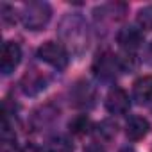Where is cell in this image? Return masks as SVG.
<instances>
[{
	"instance_id": "cell-1",
	"label": "cell",
	"mask_w": 152,
	"mask_h": 152,
	"mask_svg": "<svg viewBox=\"0 0 152 152\" xmlns=\"http://www.w3.org/2000/svg\"><path fill=\"white\" fill-rule=\"evenodd\" d=\"M52 16V9L47 2H31L23 7L22 22L29 31H41Z\"/></svg>"
},
{
	"instance_id": "cell-2",
	"label": "cell",
	"mask_w": 152,
	"mask_h": 152,
	"mask_svg": "<svg viewBox=\"0 0 152 152\" xmlns=\"http://www.w3.org/2000/svg\"><path fill=\"white\" fill-rule=\"evenodd\" d=\"M120 72H124L120 64V57L111 52H102L93 61V73L100 81H113Z\"/></svg>"
},
{
	"instance_id": "cell-3",
	"label": "cell",
	"mask_w": 152,
	"mask_h": 152,
	"mask_svg": "<svg viewBox=\"0 0 152 152\" xmlns=\"http://www.w3.org/2000/svg\"><path fill=\"white\" fill-rule=\"evenodd\" d=\"M38 57L57 70H64L68 66V61H70L64 45H61L57 41H45L38 48Z\"/></svg>"
},
{
	"instance_id": "cell-4",
	"label": "cell",
	"mask_w": 152,
	"mask_h": 152,
	"mask_svg": "<svg viewBox=\"0 0 152 152\" xmlns=\"http://www.w3.org/2000/svg\"><path fill=\"white\" fill-rule=\"evenodd\" d=\"M22 61V48L16 41H6L2 47V56H0V70L4 75H9L15 72V68Z\"/></svg>"
},
{
	"instance_id": "cell-5",
	"label": "cell",
	"mask_w": 152,
	"mask_h": 152,
	"mask_svg": "<svg viewBox=\"0 0 152 152\" xmlns=\"http://www.w3.org/2000/svg\"><path fill=\"white\" fill-rule=\"evenodd\" d=\"M129 106H131V100H129V95L125 90H122L118 86L109 90V93L106 97V109L111 115H125L129 111Z\"/></svg>"
},
{
	"instance_id": "cell-6",
	"label": "cell",
	"mask_w": 152,
	"mask_h": 152,
	"mask_svg": "<svg viewBox=\"0 0 152 152\" xmlns=\"http://www.w3.org/2000/svg\"><path fill=\"white\" fill-rule=\"evenodd\" d=\"M116 41L129 54V52H134L136 48L141 47V43H143V32L138 27H124V29L118 31Z\"/></svg>"
},
{
	"instance_id": "cell-7",
	"label": "cell",
	"mask_w": 152,
	"mask_h": 152,
	"mask_svg": "<svg viewBox=\"0 0 152 152\" xmlns=\"http://www.w3.org/2000/svg\"><path fill=\"white\" fill-rule=\"evenodd\" d=\"M148 129H150L148 120L143 118V116H138V115L131 116V118L127 120V124H125V134H127V138L132 140V141H138V140L145 138L147 132H148Z\"/></svg>"
},
{
	"instance_id": "cell-8",
	"label": "cell",
	"mask_w": 152,
	"mask_h": 152,
	"mask_svg": "<svg viewBox=\"0 0 152 152\" xmlns=\"http://www.w3.org/2000/svg\"><path fill=\"white\" fill-rule=\"evenodd\" d=\"M45 88H47V79L38 70H32V72L23 75V79H22V91L25 95H36V93L43 91Z\"/></svg>"
},
{
	"instance_id": "cell-9",
	"label": "cell",
	"mask_w": 152,
	"mask_h": 152,
	"mask_svg": "<svg viewBox=\"0 0 152 152\" xmlns=\"http://www.w3.org/2000/svg\"><path fill=\"white\" fill-rule=\"evenodd\" d=\"M132 99L138 104L152 102V75H143L132 84Z\"/></svg>"
},
{
	"instance_id": "cell-10",
	"label": "cell",
	"mask_w": 152,
	"mask_h": 152,
	"mask_svg": "<svg viewBox=\"0 0 152 152\" xmlns=\"http://www.w3.org/2000/svg\"><path fill=\"white\" fill-rule=\"evenodd\" d=\"M72 99H73V104L79 106V107L91 106L93 104V99H95V90L91 88V84L81 83V84H77V86L73 88Z\"/></svg>"
},
{
	"instance_id": "cell-11",
	"label": "cell",
	"mask_w": 152,
	"mask_h": 152,
	"mask_svg": "<svg viewBox=\"0 0 152 152\" xmlns=\"http://www.w3.org/2000/svg\"><path fill=\"white\" fill-rule=\"evenodd\" d=\"M68 129H70V132L75 134V136H84V134H88L90 129H91V120H90L86 115H77L75 118L70 120Z\"/></svg>"
},
{
	"instance_id": "cell-12",
	"label": "cell",
	"mask_w": 152,
	"mask_h": 152,
	"mask_svg": "<svg viewBox=\"0 0 152 152\" xmlns=\"http://www.w3.org/2000/svg\"><path fill=\"white\" fill-rule=\"evenodd\" d=\"M136 23L140 31H152V6H145L138 11Z\"/></svg>"
},
{
	"instance_id": "cell-13",
	"label": "cell",
	"mask_w": 152,
	"mask_h": 152,
	"mask_svg": "<svg viewBox=\"0 0 152 152\" xmlns=\"http://www.w3.org/2000/svg\"><path fill=\"white\" fill-rule=\"evenodd\" d=\"M47 152H73V145L70 143L68 138L57 136V138H52L50 140Z\"/></svg>"
},
{
	"instance_id": "cell-14",
	"label": "cell",
	"mask_w": 152,
	"mask_h": 152,
	"mask_svg": "<svg viewBox=\"0 0 152 152\" xmlns=\"http://www.w3.org/2000/svg\"><path fill=\"white\" fill-rule=\"evenodd\" d=\"M99 136H102L104 140H111L115 134H116V124L111 122V120H104L100 125H99Z\"/></svg>"
},
{
	"instance_id": "cell-15",
	"label": "cell",
	"mask_w": 152,
	"mask_h": 152,
	"mask_svg": "<svg viewBox=\"0 0 152 152\" xmlns=\"http://www.w3.org/2000/svg\"><path fill=\"white\" fill-rule=\"evenodd\" d=\"M13 15H15V9H11L7 4H4L2 6V18H4V22H9V23L15 22L16 16H13Z\"/></svg>"
},
{
	"instance_id": "cell-16",
	"label": "cell",
	"mask_w": 152,
	"mask_h": 152,
	"mask_svg": "<svg viewBox=\"0 0 152 152\" xmlns=\"http://www.w3.org/2000/svg\"><path fill=\"white\" fill-rule=\"evenodd\" d=\"M84 152H106V150H104V147H102L100 143H90V145L84 148Z\"/></svg>"
},
{
	"instance_id": "cell-17",
	"label": "cell",
	"mask_w": 152,
	"mask_h": 152,
	"mask_svg": "<svg viewBox=\"0 0 152 152\" xmlns=\"http://www.w3.org/2000/svg\"><path fill=\"white\" fill-rule=\"evenodd\" d=\"M145 61H147L148 64H152V43L147 47V52H145Z\"/></svg>"
},
{
	"instance_id": "cell-18",
	"label": "cell",
	"mask_w": 152,
	"mask_h": 152,
	"mask_svg": "<svg viewBox=\"0 0 152 152\" xmlns=\"http://www.w3.org/2000/svg\"><path fill=\"white\" fill-rule=\"evenodd\" d=\"M22 152H41L36 145H27V147H23L22 148Z\"/></svg>"
}]
</instances>
